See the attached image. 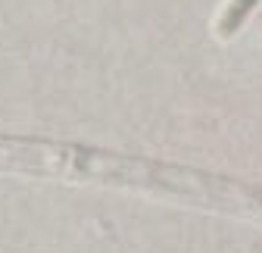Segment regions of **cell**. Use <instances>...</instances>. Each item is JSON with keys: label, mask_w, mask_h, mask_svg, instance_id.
Segmentation results:
<instances>
[{"label": "cell", "mask_w": 262, "mask_h": 253, "mask_svg": "<svg viewBox=\"0 0 262 253\" xmlns=\"http://www.w3.org/2000/svg\"><path fill=\"white\" fill-rule=\"evenodd\" d=\"M256 7H259V0H225L222 10L212 19V38L215 41H231L247 25V19L253 16Z\"/></svg>", "instance_id": "6da1fadb"}]
</instances>
